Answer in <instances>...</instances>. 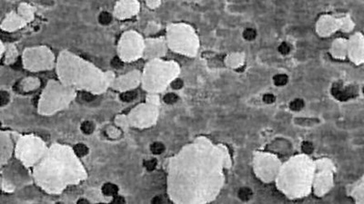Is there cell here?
<instances>
[{
  "mask_svg": "<svg viewBox=\"0 0 364 204\" xmlns=\"http://www.w3.org/2000/svg\"><path fill=\"white\" fill-rule=\"evenodd\" d=\"M81 96H82V99L86 101V102H91L92 100L95 99V96H94L92 93H87V92H85V93H82Z\"/></svg>",
  "mask_w": 364,
  "mask_h": 204,
  "instance_id": "d6986e66",
  "label": "cell"
},
{
  "mask_svg": "<svg viewBox=\"0 0 364 204\" xmlns=\"http://www.w3.org/2000/svg\"><path fill=\"white\" fill-rule=\"evenodd\" d=\"M144 164H145V167L147 168L148 171H153L157 166V161H156V159H151V160L145 162Z\"/></svg>",
  "mask_w": 364,
  "mask_h": 204,
  "instance_id": "9a60e30c",
  "label": "cell"
},
{
  "mask_svg": "<svg viewBox=\"0 0 364 204\" xmlns=\"http://www.w3.org/2000/svg\"><path fill=\"white\" fill-rule=\"evenodd\" d=\"M111 15L107 12H102L100 15H99V17L98 20L99 22L102 24V25H108L110 22H111Z\"/></svg>",
  "mask_w": 364,
  "mask_h": 204,
  "instance_id": "8fae6325",
  "label": "cell"
},
{
  "mask_svg": "<svg viewBox=\"0 0 364 204\" xmlns=\"http://www.w3.org/2000/svg\"><path fill=\"white\" fill-rule=\"evenodd\" d=\"M112 202L113 203H125V200L122 197H120V196H117V197L114 198Z\"/></svg>",
  "mask_w": 364,
  "mask_h": 204,
  "instance_id": "44dd1931",
  "label": "cell"
},
{
  "mask_svg": "<svg viewBox=\"0 0 364 204\" xmlns=\"http://www.w3.org/2000/svg\"><path fill=\"white\" fill-rule=\"evenodd\" d=\"M183 86V81L180 79H176L171 83V87L174 89H180Z\"/></svg>",
  "mask_w": 364,
  "mask_h": 204,
  "instance_id": "ffe728a7",
  "label": "cell"
},
{
  "mask_svg": "<svg viewBox=\"0 0 364 204\" xmlns=\"http://www.w3.org/2000/svg\"><path fill=\"white\" fill-rule=\"evenodd\" d=\"M137 97V93L134 91H129L123 93L120 95V99L124 102H131Z\"/></svg>",
  "mask_w": 364,
  "mask_h": 204,
  "instance_id": "ba28073f",
  "label": "cell"
},
{
  "mask_svg": "<svg viewBox=\"0 0 364 204\" xmlns=\"http://www.w3.org/2000/svg\"><path fill=\"white\" fill-rule=\"evenodd\" d=\"M74 152H76L77 156H85L86 154H87L88 152V148L86 147L85 144H82V143H78L77 145H75L74 147Z\"/></svg>",
  "mask_w": 364,
  "mask_h": 204,
  "instance_id": "5b68a950",
  "label": "cell"
},
{
  "mask_svg": "<svg viewBox=\"0 0 364 204\" xmlns=\"http://www.w3.org/2000/svg\"><path fill=\"white\" fill-rule=\"evenodd\" d=\"M111 65H112L113 67H115V68L119 69V68H121V67L123 66V62H122L118 57H115V58H113L112 61H111Z\"/></svg>",
  "mask_w": 364,
  "mask_h": 204,
  "instance_id": "e0dca14e",
  "label": "cell"
},
{
  "mask_svg": "<svg viewBox=\"0 0 364 204\" xmlns=\"http://www.w3.org/2000/svg\"><path fill=\"white\" fill-rule=\"evenodd\" d=\"M77 203H88V202L86 201V200H79V201L77 202Z\"/></svg>",
  "mask_w": 364,
  "mask_h": 204,
  "instance_id": "603a6c76",
  "label": "cell"
},
{
  "mask_svg": "<svg viewBox=\"0 0 364 204\" xmlns=\"http://www.w3.org/2000/svg\"><path fill=\"white\" fill-rule=\"evenodd\" d=\"M273 80H274L275 85L282 86V85H285L287 84L289 79H288V76L286 74H277L274 76Z\"/></svg>",
  "mask_w": 364,
  "mask_h": 204,
  "instance_id": "8992f818",
  "label": "cell"
},
{
  "mask_svg": "<svg viewBox=\"0 0 364 204\" xmlns=\"http://www.w3.org/2000/svg\"><path fill=\"white\" fill-rule=\"evenodd\" d=\"M117 191H118L117 186L112 183H106L102 187V192L107 196H115L117 193Z\"/></svg>",
  "mask_w": 364,
  "mask_h": 204,
  "instance_id": "7a4b0ae2",
  "label": "cell"
},
{
  "mask_svg": "<svg viewBox=\"0 0 364 204\" xmlns=\"http://www.w3.org/2000/svg\"><path fill=\"white\" fill-rule=\"evenodd\" d=\"M263 101L266 103H272L275 101V96L271 93H267L263 96Z\"/></svg>",
  "mask_w": 364,
  "mask_h": 204,
  "instance_id": "ac0fdd59",
  "label": "cell"
},
{
  "mask_svg": "<svg viewBox=\"0 0 364 204\" xmlns=\"http://www.w3.org/2000/svg\"><path fill=\"white\" fill-rule=\"evenodd\" d=\"M256 31L252 28H247L245 29V31L243 32V37L248 40V41H251V40H254L256 38Z\"/></svg>",
  "mask_w": 364,
  "mask_h": 204,
  "instance_id": "30bf717a",
  "label": "cell"
},
{
  "mask_svg": "<svg viewBox=\"0 0 364 204\" xmlns=\"http://www.w3.org/2000/svg\"><path fill=\"white\" fill-rule=\"evenodd\" d=\"M301 150L303 152L309 154L313 152V144L309 142H302Z\"/></svg>",
  "mask_w": 364,
  "mask_h": 204,
  "instance_id": "4fadbf2b",
  "label": "cell"
},
{
  "mask_svg": "<svg viewBox=\"0 0 364 204\" xmlns=\"http://www.w3.org/2000/svg\"><path fill=\"white\" fill-rule=\"evenodd\" d=\"M152 202H153V203H162L163 202L162 198L159 197V196H157V197H155L153 200H152Z\"/></svg>",
  "mask_w": 364,
  "mask_h": 204,
  "instance_id": "7402d4cb",
  "label": "cell"
},
{
  "mask_svg": "<svg viewBox=\"0 0 364 204\" xmlns=\"http://www.w3.org/2000/svg\"><path fill=\"white\" fill-rule=\"evenodd\" d=\"M278 51H279V53L282 54V55H287V54L289 53V51H290V47H289V46L288 44H286V43H282V44L278 47Z\"/></svg>",
  "mask_w": 364,
  "mask_h": 204,
  "instance_id": "2e32d148",
  "label": "cell"
},
{
  "mask_svg": "<svg viewBox=\"0 0 364 204\" xmlns=\"http://www.w3.org/2000/svg\"><path fill=\"white\" fill-rule=\"evenodd\" d=\"M178 100H179V97H178V95H177V94H175V93H168V94H166V95L164 96V102H166V103H168V104H172V103H175V102H177Z\"/></svg>",
  "mask_w": 364,
  "mask_h": 204,
  "instance_id": "7c38bea8",
  "label": "cell"
},
{
  "mask_svg": "<svg viewBox=\"0 0 364 204\" xmlns=\"http://www.w3.org/2000/svg\"><path fill=\"white\" fill-rule=\"evenodd\" d=\"M239 198H240L241 201H244V202H247L249 201V199L251 198L252 196V192L249 188H241L240 191H239Z\"/></svg>",
  "mask_w": 364,
  "mask_h": 204,
  "instance_id": "3957f363",
  "label": "cell"
},
{
  "mask_svg": "<svg viewBox=\"0 0 364 204\" xmlns=\"http://www.w3.org/2000/svg\"><path fill=\"white\" fill-rule=\"evenodd\" d=\"M303 106H304V102L301 99H295L289 104V107L292 111H299L303 108Z\"/></svg>",
  "mask_w": 364,
  "mask_h": 204,
  "instance_id": "9c48e42d",
  "label": "cell"
},
{
  "mask_svg": "<svg viewBox=\"0 0 364 204\" xmlns=\"http://www.w3.org/2000/svg\"><path fill=\"white\" fill-rule=\"evenodd\" d=\"M150 150L154 154H160L165 151V146L161 142H154L153 144L150 146Z\"/></svg>",
  "mask_w": 364,
  "mask_h": 204,
  "instance_id": "52a82bcc",
  "label": "cell"
},
{
  "mask_svg": "<svg viewBox=\"0 0 364 204\" xmlns=\"http://www.w3.org/2000/svg\"><path fill=\"white\" fill-rule=\"evenodd\" d=\"M331 93L333 94V96L336 97L337 99L341 100V101H346L348 100L349 98H351V96L355 95V92L352 90L351 87H348L347 89L342 90L341 89V86H340L338 84H336L333 85L332 87V90H331Z\"/></svg>",
  "mask_w": 364,
  "mask_h": 204,
  "instance_id": "6da1fadb",
  "label": "cell"
},
{
  "mask_svg": "<svg viewBox=\"0 0 364 204\" xmlns=\"http://www.w3.org/2000/svg\"><path fill=\"white\" fill-rule=\"evenodd\" d=\"M9 102V94L7 92H0V106H3Z\"/></svg>",
  "mask_w": 364,
  "mask_h": 204,
  "instance_id": "5bb4252c",
  "label": "cell"
},
{
  "mask_svg": "<svg viewBox=\"0 0 364 204\" xmlns=\"http://www.w3.org/2000/svg\"><path fill=\"white\" fill-rule=\"evenodd\" d=\"M80 129H81V131H82L84 133H86V134H90V133L93 132V131L95 129V126H94V123H93V122L86 121V122H84L81 124Z\"/></svg>",
  "mask_w": 364,
  "mask_h": 204,
  "instance_id": "277c9868",
  "label": "cell"
}]
</instances>
